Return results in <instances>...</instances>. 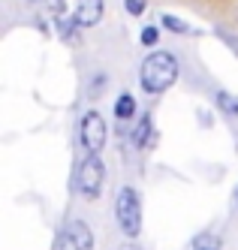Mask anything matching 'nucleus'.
Wrapping results in <instances>:
<instances>
[{
  "mask_svg": "<svg viewBox=\"0 0 238 250\" xmlns=\"http://www.w3.org/2000/svg\"><path fill=\"white\" fill-rule=\"evenodd\" d=\"M178 79V58L169 51H154L139 66V82L148 94H163Z\"/></svg>",
  "mask_w": 238,
  "mask_h": 250,
  "instance_id": "obj_1",
  "label": "nucleus"
},
{
  "mask_svg": "<svg viewBox=\"0 0 238 250\" xmlns=\"http://www.w3.org/2000/svg\"><path fill=\"white\" fill-rule=\"evenodd\" d=\"M115 220L121 226V232H127L130 238H136L142 232V202L139 193L133 187H124L115 199Z\"/></svg>",
  "mask_w": 238,
  "mask_h": 250,
  "instance_id": "obj_2",
  "label": "nucleus"
},
{
  "mask_svg": "<svg viewBox=\"0 0 238 250\" xmlns=\"http://www.w3.org/2000/svg\"><path fill=\"white\" fill-rule=\"evenodd\" d=\"M103 181H106V166H103L100 154H90L87 160H82L79 175H76V187L85 199H97L103 193Z\"/></svg>",
  "mask_w": 238,
  "mask_h": 250,
  "instance_id": "obj_3",
  "label": "nucleus"
},
{
  "mask_svg": "<svg viewBox=\"0 0 238 250\" xmlns=\"http://www.w3.org/2000/svg\"><path fill=\"white\" fill-rule=\"evenodd\" d=\"M58 250H94V232L85 220H69L58 238Z\"/></svg>",
  "mask_w": 238,
  "mask_h": 250,
  "instance_id": "obj_4",
  "label": "nucleus"
},
{
  "mask_svg": "<svg viewBox=\"0 0 238 250\" xmlns=\"http://www.w3.org/2000/svg\"><path fill=\"white\" fill-rule=\"evenodd\" d=\"M106 121L100 118V112H87L82 118V145L87 154H100L106 145Z\"/></svg>",
  "mask_w": 238,
  "mask_h": 250,
  "instance_id": "obj_5",
  "label": "nucleus"
},
{
  "mask_svg": "<svg viewBox=\"0 0 238 250\" xmlns=\"http://www.w3.org/2000/svg\"><path fill=\"white\" fill-rule=\"evenodd\" d=\"M103 9H106L103 0H76V19H79L82 27H94V24H100Z\"/></svg>",
  "mask_w": 238,
  "mask_h": 250,
  "instance_id": "obj_6",
  "label": "nucleus"
},
{
  "mask_svg": "<svg viewBox=\"0 0 238 250\" xmlns=\"http://www.w3.org/2000/svg\"><path fill=\"white\" fill-rule=\"evenodd\" d=\"M133 112H136V100H133L130 94H121L118 103H115V115H118V121H130Z\"/></svg>",
  "mask_w": 238,
  "mask_h": 250,
  "instance_id": "obj_7",
  "label": "nucleus"
},
{
  "mask_svg": "<svg viewBox=\"0 0 238 250\" xmlns=\"http://www.w3.org/2000/svg\"><path fill=\"white\" fill-rule=\"evenodd\" d=\"M217 105H220L226 115H238V97H232V94H226V91L217 94Z\"/></svg>",
  "mask_w": 238,
  "mask_h": 250,
  "instance_id": "obj_8",
  "label": "nucleus"
},
{
  "mask_svg": "<svg viewBox=\"0 0 238 250\" xmlns=\"http://www.w3.org/2000/svg\"><path fill=\"white\" fill-rule=\"evenodd\" d=\"M193 250H220V238L217 235H199L193 241Z\"/></svg>",
  "mask_w": 238,
  "mask_h": 250,
  "instance_id": "obj_9",
  "label": "nucleus"
},
{
  "mask_svg": "<svg viewBox=\"0 0 238 250\" xmlns=\"http://www.w3.org/2000/svg\"><path fill=\"white\" fill-rule=\"evenodd\" d=\"M148 136H151V121L145 118V121L139 124V127H136V133H133V142H136L139 148H145V142H148Z\"/></svg>",
  "mask_w": 238,
  "mask_h": 250,
  "instance_id": "obj_10",
  "label": "nucleus"
},
{
  "mask_svg": "<svg viewBox=\"0 0 238 250\" xmlns=\"http://www.w3.org/2000/svg\"><path fill=\"white\" fill-rule=\"evenodd\" d=\"M163 27H169L175 33H187L190 30V24H184L181 19H175V15H163Z\"/></svg>",
  "mask_w": 238,
  "mask_h": 250,
  "instance_id": "obj_11",
  "label": "nucleus"
},
{
  "mask_svg": "<svg viewBox=\"0 0 238 250\" xmlns=\"http://www.w3.org/2000/svg\"><path fill=\"white\" fill-rule=\"evenodd\" d=\"M157 42V27H145L142 30V45H154Z\"/></svg>",
  "mask_w": 238,
  "mask_h": 250,
  "instance_id": "obj_12",
  "label": "nucleus"
},
{
  "mask_svg": "<svg viewBox=\"0 0 238 250\" xmlns=\"http://www.w3.org/2000/svg\"><path fill=\"white\" fill-rule=\"evenodd\" d=\"M127 9H130L133 15H142L145 12V0H127Z\"/></svg>",
  "mask_w": 238,
  "mask_h": 250,
  "instance_id": "obj_13",
  "label": "nucleus"
},
{
  "mask_svg": "<svg viewBox=\"0 0 238 250\" xmlns=\"http://www.w3.org/2000/svg\"><path fill=\"white\" fill-rule=\"evenodd\" d=\"M118 250H142V247H136V244H127V247H118Z\"/></svg>",
  "mask_w": 238,
  "mask_h": 250,
  "instance_id": "obj_14",
  "label": "nucleus"
},
{
  "mask_svg": "<svg viewBox=\"0 0 238 250\" xmlns=\"http://www.w3.org/2000/svg\"><path fill=\"white\" fill-rule=\"evenodd\" d=\"M30 3H43V0H30Z\"/></svg>",
  "mask_w": 238,
  "mask_h": 250,
  "instance_id": "obj_15",
  "label": "nucleus"
}]
</instances>
